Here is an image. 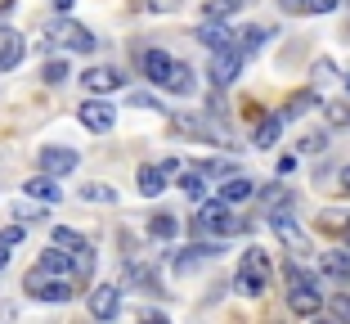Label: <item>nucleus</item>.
Listing matches in <instances>:
<instances>
[{
	"label": "nucleus",
	"mask_w": 350,
	"mask_h": 324,
	"mask_svg": "<svg viewBox=\"0 0 350 324\" xmlns=\"http://www.w3.org/2000/svg\"><path fill=\"white\" fill-rule=\"evenodd\" d=\"M27 293L36 297V302H72L77 293V275H63V271H45V266H36V271L27 275Z\"/></svg>",
	"instance_id": "nucleus-1"
},
{
	"label": "nucleus",
	"mask_w": 350,
	"mask_h": 324,
	"mask_svg": "<svg viewBox=\"0 0 350 324\" xmlns=\"http://www.w3.org/2000/svg\"><path fill=\"white\" fill-rule=\"evenodd\" d=\"M238 230H243V221L229 212L225 199L202 203V208H198V216H193V234H198V239H211V234H216V239H225V234H238Z\"/></svg>",
	"instance_id": "nucleus-2"
},
{
	"label": "nucleus",
	"mask_w": 350,
	"mask_h": 324,
	"mask_svg": "<svg viewBox=\"0 0 350 324\" xmlns=\"http://www.w3.org/2000/svg\"><path fill=\"white\" fill-rule=\"evenodd\" d=\"M269 288V257L265 248H247L243 262H238V279H234V293L243 297H260Z\"/></svg>",
	"instance_id": "nucleus-3"
},
{
	"label": "nucleus",
	"mask_w": 350,
	"mask_h": 324,
	"mask_svg": "<svg viewBox=\"0 0 350 324\" xmlns=\"http://www.w3.org/2000/svg\"><path fill=\"white\" fill-rule=\"evenodd\" d=\"M77 162H81V153H77V149H63V145H45L41 153H36V167L45 171V176H72L77 171Z\"/></svg>",
	"instance_id": "nucleus-4"
},
{
	"label": "nucleus",
	"mask_w": 350,
	"mask_h": 324,
	"mask_svg": "<svg viewBox=\"0 0 350 324\" xmlns=\"http://www.w3.org/2000/svg\"><path fill=\"white\" fill-rule=\"evenodd\" d=\"M77 117H81V126L94 131V136H103V131H113V126H117V108L108 104V99H85V104L77 108Z\"/></svg>",
	"instance_id": "nucleus-5"
},
{
	"label": "nucleus",
	"mask_w": 350,
	"mask_h": 324,
	"mask_svg": "<svg viewBox=\"0 0 350 324\" xmlns=\"http://www.w3.org/2000/svg\"><path fill=\"white\" fill-rule=\"evenodd\" d=\"M247 63V54L238 50V41L234 45H225V50H211V82L216 86H229L238 77V68Z\"/></svg>",
	"instance_id": "nucleus-6"
},
{
	"label": "nucleus",
	"mask_w": 350,
	"mask_h": 324,
	"mask_svg": "<svg viewBox=\"0 0 350 324\" xmlns=\"http://www.w3.org/2000/svg\"><path fill=\"white\" fill-rule=\"evenodd\" d=\"M269 225H274V234L288 243L297 257H310V239H306V230H301V225L288 216V212H269Z\"/></svg>",
	"instance_id": "nucleus-7"
},
{
	"label": "nucleus",
	"mask_w": 350,
	"mask_h": 324,
	"mask_svg": "<svg viewBox=\"0 0 350 324\" xmlns=\"http://www.w3.org/2000/svg\"><path fill=\"white\" fill-rule=\"evenodd\" d=\"M220 252H225V248H220V243H193V248L175 252V257H171V266H175V275H189V271H198V266L216 262Z\"/></svg>",
	"instance_id": "nucleus-8"
},
{
	"label": "nucleus",
	"mask_w": 350,
	"mask_h": 324,
	"mask_svg": "<svg viewBox=\"0 0 350 324\" xmlns=\"http://www.w3.org/2000/svg\"><path fill=\"white\" fill-rule=\"evenodd\" d=\"M288 311H292V315H319V311H323L319 284H297V288L288 293Z\"/></svg>",
	"instance_id": "nucleus-9"
},
{
	"label": "nucleus",
	"mask_w": 350,
	"mask_h": 324,
	"mask_svg": "<svg viewBox=\"0 0 350 324\" xmlns=\"http://www.w3.org/2000/svg\"><path fill=\"white\" fill-rule=\"evenodd\" d=\"M27 54V41H23V32L14 27H0V73H14Z\"/></svg>",
	"instance_id": "nucleus-10"
},
{
	"label": "nucleus",
	"mask_w": 350,
	"mask_h": 324,
	"mask_svg": "<svg viewBox=\"0 0 350 324\" xmlns=\"http://www.w3.org/2000/svg\"><path fill=\"white\" fill-rule=\"evenodd\" d=\"M54 36H59L63 45H68V50H77V54H94V32L90 27H81V23H59V27H54Z\"/></svg>",
	"instance_id": "nucleus-11"
},
{
	"label": "nucleus",
	"mask_w": 350,
	"mask_h": 324,
	"mask_svg": "<svg viewBox=\"0 0 350 324\" xmlns=\"http://www.w3.org/2000/svg\"><path fill=\"white\" fill-rule=\"evenodd\" d=\"M193 36L206 45V50H225V45H234V32H229L220 18H211V14H206V18L193 27Z\"/></svg>",
	"instance_id": "nucleus-12"
},
{
	"label": "nucleus",
	"mask_w": 350,
	"mask_h": 324,
	"mask_svg": "<svg viewBox=\"0 0 350 324\" xmlns=\"http://www.w3.org/2000/svg\"><path fill=\"white\" fill-rule=\"evenodd\" d=\"M81 86L94 90V95H113V90L126 86V77L117 73V68H90V73H81Z\"/></svg>",
	"instance_id": "nucleus-13"
},
{
	"label": "nucleus",
	"mask_w": 350,
	"mask_h": 324,
	"mask_svg": "<svg viewBox=\"0 0 350 324\" xmlns=\"http://www.w3.org/2000/svg\"><path fill=\"white\" fill-rule=\"evenodd\" d=\"M220 199L234 208V203H247V199H256V180L252 176H243V171H234V176H225L220 180Z\"/></svg>",
	"instance_id": "nucleus-14"
},
{
	"label": "nucleus",
	"mask_w": 350,
	"mask_h": 324,
	"mask_svg": "<svg viewBox=\"0 0 350 324\" xmlns=\"http://www.w3.org/2000/svg\"><path fill=\"white\" fill-rule=\"evenodd\" d=\"M171 68H175V59H171L166 50H144V59H139V73H144L153 86H166Z\"/></svg>",
	"instance_id": "nucleus-15"
},
{
	"label": "nucleus",
	"mask_w": 350,
	"mask_h": 324,
	"mask_svg": "<svg viewBox=\"0 0 350 324\" xmlns=\"http://www.w3.org/2000/svg\"><path fill=\"white\" fill-rule=\"evenodd\" d=\"M122 311V293H117L113 284H99L90 293V315H99V320H113V315Z\"/></svg>",
	"instance_id": "nucleus-16"
},
{
	"label": "nucleus",
	"mask_w": 350,
	"mask_h": 324,
	"mask_svg": "<svg viewBox=\"0 0 350 324\" xmlns=\"http://www.w3.org/2000/svg\"><path fill=\"white\" fill-rule=\"evenodd\" d=\"M23 194H27V199H36V203H59L63 199V189L54 185V176H36V180H27V185H23Z\"/></svg>",
	"instance_id": "nucleus-17"
},
{
	"label": "nucleus",
	"mask_w": 350,
	"mask_h": 324,
	"mask_svg": "<svg viewBox=\"0 0 350 324\" xmlns=\"http://www.w3.org/2000/svg\"><path fill=\"white\" fill-rule=\"evenodd\" d=\"M166 171L162 167H139V176H135V185H139V194H144V199H157V194H162L166 189Z\"/></svg>",
	"instance_id": "nucleus-18"
},
{
	"label": "nucleus",
	"mask_w": 350,
	"mask_h": 324,
	"mask_svg": "<svg viewBox=\"0 0 350 324\" xmlns=\"http://www.w3.org/2000/svg\"><path fill=\"white\" fill-rule=\"evenodd\" d=\"M319 275L350 284V252H323V257H319Z\"/></svg>",
	"instance_id": "nucleus-19"
},
{
	"label": "nucleus",
	"mask_w": 350,
	"mask_h": 324,
	"mask_svg": "<svg viewBox=\"0 0 350 324\" xmlns=\"http://www.w3.org/2000/svg\"><path fill=\"white\" fill-rule=\"evenodd\" d=\"M166 90H175V95H193V90H198V77H193V68L175 59L171 77H166Z\"/></svg>",
	"instance_id": "nucleus-20"
},
{
	"label": "nucleus",
	"mask_w": 350,
	"mask_h": 324,
	"mask_svg": "<svg viewBox=\"0 0 350 324\" xmlns=\"http://www.w3.org/2000/svg\"><path fill=\"white\" fill-rule=\"evenodd\" d=\"M126 279H131V284H139L144 293H162V279H157V275H153V266H144V262H131V266H126Z\"/></svg>",
	"instance_id": "nucleus-21"
},
{
	"label": "nucleus",
	"mask_w": 350,
	"mask_h": 324,
	"mask_svg": "<svg viewBox=\"0 0 350 324\" xmlns=\"http://www.w3.org/2000/svg\"><path fill=\"white\" fill-rule=\"evenodd\" d=\"M148 234H153V239H175V234H180V221H175L171 212H153V216H148Z\"/></svg>",
	"instance_id": "nucleus-22"
},
{
	"label": "nucleus",
	"mask_w": 350,
	"mask_h": 324,
	"mask_svg": "<svg viewBox=\"0 0 350 324\" xmlns=\"http://www.w3.org/2000/svg\"><path fill=\"white\" fill-rule=\"evenodd\" d=\"M314 104H319V90H301V95H292V99H288V108H283V122H292V117L310 113Z\"/></svg>",
	"instance_id": "nucleus-23"
},
{
	"label": "nucleus",
	"mask_w": 350,
	"mask_h": 324,
	"mask_svg": "<svg viewBox=\"0 0 350 324\" xmlns=\"http://www.w3.org/2000/svg\"><path fill=\"white\" fill-rule=\"evenodd\" d=\"M283 126H288V122H283V113H274V117H265V122H260V126H256V145H260V149H269V145H274V140H278V136H283Z\"/></svg>",
	"instance_id": "nucleus-24"
},
{
	"label": "nucleus",
	"mask_w": 350,
	"mask_h": 324,
	"mask_svg": "<svg viewBox=\"0 0 350 324\" xmlns=\"http://www.w3.org/2000/svg\"><path fill=\"white\" fill-rule=\"evenodd\" d=\"M265 36H269L265 27H247V32H234V41H238V50L247 54V59H252V54L260 50V45H265Z\"/></svg>",
	"instance_id": "nucleus-25"
},
{
	"label": "nucleus",
	"mask_w": 350,
	"mask_h": 324,
	"mask_svg": "<svg viewBox=\"0 0 350 324\" xmlns=\"http://www.w3.org/2000/svg\"><path fill=\"white\" fill-rule=\"evenodd\" d=\"M180 185H185V194H189V199H202V189H206L202 167H185V171H180Z\"/></svg>",
	"instance_id": "nucleus-26"
},
{
	"label": "nucleus",
	"mask_w": 350,
	"mask_h": 324,
	"mask_svg": "<svg viewBox=\"0 0 350 324\" xmlns=\"http://www.w3.org/2000/svg\"><path fill=\"white\" fill-rule=\"evenodd\" d=\"M198 167H202V176L206 180H220V176H234V162H225V158H206V162H198Z\"/></svg>",
	"instance_id": "nucleus-27"
},
{
	"label": "nucleus",
	"mask_w": 350,
	"mask_h": 324,
	"mask_svg": "<svg viewBox=\"0 0 350 324\" xmlns=\"http://www.w3.org/2000/svg\"><path fill=\"white\" fill-rule=\"evenodd\" d=\"M68 73H72V68H68V59H50V63H45V68H41V77H45V82H50V86L68 82Z\"/></svg>",
	"instance_id": "nucleus-28"
},
{
	"label": "nucleus",
	"mask_w": 350,
	"mask_h": 324,
	"mask_svg": "<svg viewBox=\"0 0 350 324\" xmlns=\"http://www.w3.org/2000/svg\"><path fill=\"white\" fill-rule=\"evenodd\" d=\"M50 239L54 243H59V248H85V239H81V234H77V230H68V225H54V234H50Z\"/></svg>",
	"instance_id": "nucleus-29"
},
{
	"label": "nucleus",
	"mask_w": 350,
	"mask_h": 324,
	"mask_svg": "<svg viewBox=\"0 0 350 324\" xmlns=\"http://www.w3.org/2000/svg\"><path fill=\"white\" fill-rule=\"evenodd\" d=\"M238 5H243V0H206V14H211V18H229Z\"/></svg>",
	"instance_id": "nucleus-30"
},
{
	"label": "nucleus",
	"mask_w": 350,
	"mask_h": 324,
	"mask_svg": "<svg viewBox=\"0 0 350 324\" xmlns=\"http://www.w3.org/2000/svg\"><path fill=\"white\" fill-rule=\"evenodd\" d=\"M81 194H85V199H90V203H113V199H117V194H113V189H108V185H85Z\"/></svg>",
	"instance_id": "nucleus-31"
},
{
	"label": "nucleus",
	"mask_w": 350,
	"mask_h": 324,
	"mask_svg": "<svg viewBox=\"0 0 350 324\" xmlns=\"http://www.w3.org/2000/svg\"><path fill=\"white\" fill-rule=\"evenodd\" d=\"M328 315H337V320H350V293H337L328 302Z\"/></svg>",
	"instance_id": "nucleus-32"
},
{
	"label": "nucleus",
	"mask_w": 350,
	"mask_h": 324,
	"mask_svg": "<svg viewBox=\"0 0 350 324\" xmlns=\"http://www.w3.org/2000/svg\"><path fill=\"white\" fill-rule=\"evenodd\" d=\"M301 149H306V153H323V149H328V131H319V136H306V140H301Z\"/></svg>",
	"instance_id": "nucleus-33"
},
{
	"label": "nucleus",
	"mask_w": 350,
	"mask_h": 324,
	"mask_svg": "<svg viewBox=\"0 0 350 324\" xmlns=\"http://www.w3.org/2000/svg\"><path fill=\"white\" fill-rule=\"evenodd\" d=\"M337 5H341V0H306L301 10H306V14H332Z\"/></svg>",
	"instance_id": "nucleus-34"
},
{
	"label": "nucleus",
	"mask_w": 350,
	"mask_h": 324,
	"mask_svg": "<svg viewBox=\"0 0 350 324\" xmlns=\"http://www.w3.org/2000/svg\"><path fill=\"white\" fill-rule=\"evenodd\" d=\"M346 212H323V230H346Z\"/></svg>",
	"instance_id": "nucleus-35"
},
{
	"label": "nucleus",
	"mask_w": 350,
	"mask_h": 324,
	"mask_svg": "<svg viewBox=\"0 0 350 324\" xmlns=\"http://www.w3.org/2000/svg\"><path fill=\"white\" fill-rule=\"evenodd\" d=\"M328 122H332V126H350V108H346V104H332V108H328Z\"/></svg>",
	"instance_id": "nucleus-36"
},
{
	"label": "nucleus",
	"mask_w": 350,
	"mask_h": 324,
	"mask_svg": "<svg viewBox=\"0 0 350 324\" xmlns=\"http://www.w3.org/2000/svg\"><path fill=\"white\" fill-rule=\"evenodd\" d=\"M0 243H5V248H14V243H23V225H10V230H0Z\"/></svg>",
	"instance_id": "nucleus-37"
},
{
	"label": "nucleus",
	"mask_w": 350,
	"mask_h": 324,
	"mask_svg": "<svg viewBox=\"0 0 350 324\" xmlns=\"http://www.w3.org/2000/svg\"><path fill=\"white\" fill-rule=\"evenodd\" d=\"M148 10H153V14H175V10H180V0H148Z\"/></svg>",
	"instance_id": "nucleus-38"
},
{
	"label": "nucleus",
	"mask_w": 350,
	"mask_h": 324,
	"mask_svg": "<svg viewBox=\"0 0 350 324\" xmlns=\"http://www.w3.org/2000/svg\"><path fill=\"white\" fill-rule=\"evenodd\" d=\"M162 171H166V176H180V171H185V162H180V158H166Z\"/></svg>",
	"instance_id": "nucleus-39"
},
{
	"label": "nucleus",
	"mask_w": 350,
	"mask_h": 324,
	"mask_svg": "<svg viewBox=\"0 0 350 324\" xmlns=\"http://www.w3.org/2000/svg\"><path fill=\"white\" fill-rule=\"evenodd\" d=\"M341 189L350 194V167H341Z\"/></svg>",
	"instance_id": "nucleus-40"
},
{
	"label": "nucleus",
	"mask_w": 350,
	"mask_h": 324,
	"mask_svg": "<svg viewBox=\"0 0 350 324\" xmlns=\"http://www.w3.org/2000/svg\"><path fill=\"white\" fill-rule=\"evenodd\" d=\"M5 266H10V252H5V243H0V271H5Z\"/></svg>",
	"instance_id": "nucleus-41"
},
{
	"label": "nucleus",
	"mask_w": 350,
	"mask_h": 324,
	"mask_svg": "<svg viewBox=\"0 0 350 324\" xmlns=\"http://www.w3.org/2000/svg\"><path fill=\"white\" fill-rule=\"evenodd\" d=\"M283 5H288V10H301V5H306V0H283Z\"/></svg>",
	"instance_id": "nucleus-42"
},
{
	"label": "nucleus",
	"mask_w": 350,
	"mask_h": 324,
	"mask_svg": "<svg viewBox=\"0 0 350 324\" xmlns=\"http://www.w3.org/2000/svg\"><path fill=\"white\" fill-rule=\"evenodd\" d=\"M54 5H59V10H72V0H54Z\"/></svg>",
	"instance_id": "nucleus-43"
},
{
	"label": "nucleus",
	"mask_w": 350,
	"mask_h": 324,
	"mask_svg": "<svg viewBox=\"0 0 350 324\" xmlns=\"http://www.w3.org/2000/svg\"><path fill=\"white\" fill-rule=\"evenodd\" d=\"M346 243H350V225H346Z\"/></svg>",
	"instance_id": "nucleus-44"
},
{
	"label": "nucleus",
	"mask_w": 350,
	"mask_h": 324,
	"mask_svg": "<svg viewBox=\"0 0 350 324\" xmlns=\"http://www.w3.org/2000/svg\"><path fill=\"white\" fill-rule=\"evenodd\" d=\"M346 90H350V77H346Z\"/></svg>",
	"instance_id": "nucleus-45"
}]
</instances>
